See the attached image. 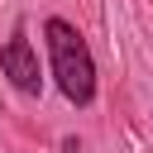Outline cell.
I'll return each mask as SVG.
<instances>
[{
  "mask_svg": "<svg viewBox=\"0 0 153 153\" xmlns=\"http://www.w3.org/2000/svg\"><path fill=\"white\" fill-rule=\"evenodd\" d=\"M43 38H48V57H53L57 91H62L72 105H91V100H96V57H91L86 38H81L67 19H48V24H43Z\"/></svg>",
  "mask_w": 153,
  "mask_h": 153,
  "instance_id": "1",
  "label": "cell"
},
{
  "mask_svg": "<svg viewBox=\"0 0 153 153\" xmlns=\"http://www.w3.org/2000/svg\"><path fill=\"white\" fill-rule=\"evenodd\" d=\"M0 72H5V76H10V86H14V91H24V96H38V91H43L38 53H33L29 33H24V24L5 38V48H0Z\"/></svg>",
  "mask_w": 153,
  "mask_h": 153,
  "instance_id": "2",
  "label": "cell"
}]
</instances>
